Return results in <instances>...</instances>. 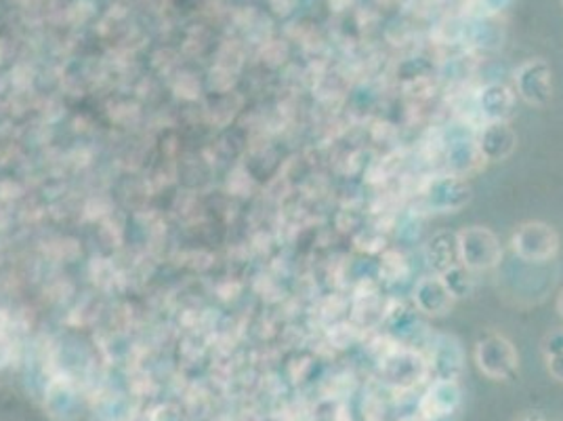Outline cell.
I'll return each mask as SVG.
<instances>
[{"label":"cell","mask_w":563,"mask_h":421,"mask_svg":"<svg viewBox=\"0 0 563 421\" xmlns=\"http://www.w3.org/2000/svg\"><path fill=\"white\" fill-rule=\"evenodd\" d=\"M562 7H563V0H562Z\"/></svg>","instance_id":"obj_19"},{"label":"cell","mask_w":563,"mask_h":421,"mask_svg":"<svg viewBox=\"0 0 563 421\" xmlns=\"http://www.w3.org/2000/svg\"><path fill=\"white\" fill-rule=\"evenodd\" d=\"M558 310H560V314H562L563 319V289L562 293H560V299H558Z\"/></svg>","instance_id":"obj_17"},{"label":"cell","mask_w":563,"mask_h":421,"mask_svg":"<svg viewBox=\"0 0 563 421\" xmlns=\"http://www.w3.org/2000/svg\"><path fill=\"white\" fill-rule=\"evenodd\" d=\"M475 146L481 161H504L513 154L517 146V135L509 127V123H486Z\"/></svg>","instance_id":"obj_9"},{"label":"cell","mask_w":563,"mask_h":421,"mask_svg":"<svg viewBox=\"0 0 563 421\" xmlns=\"http://www.w3.org/2000/svg\"><path fill=\"white\" fill-rule=\"evenodd\" d=\"M425 362L423 358L410 350H396L383 360V373L389 384L398 388H412L425 377Z\"/></svg>","instance_id":"obj_8"},{"label":"cell","mask_w":563,"mask_h":421,"mask_svg":"<svg viewBox=\"0 0 563 421\" xmlns=\"http://www.w3.org/2000/svg\"><path fill=\"white\" fill-rule=\"evenodd\" d=\"M425 260H427V265L438 276L446 274L456 263H461V260H459L456 232H450V230H439V232H436L427 240V245H425Z\"/></svg>","instance_id":"obj_11"},{"label":"cell","mask_w":563,"mask_h":421,"mask_svg":"<svg viewBox=\"0 0 563 421\" xmlns=\"http://www.w3.org/2000/svg\"><path fill=\"white\" fill-rule=\"evenodd\" d=\"M461 405V388L454 380H436L434 386L421 398L418 413L427 421L441 420L452 416Z\"/></svg>","instance_id":"obj_7"},{"label":"cell","mask_w":563,"mask_h":421,"mask_svg":"<svg viewBox=\"0 0 563 421\" xmlns=\"http://www.w3.org/2000/svg\"><path fill=\"white\" fill-rule=\"evenodd\" d=\"M555 352H563V329H555V331L547 333L545 342H542V355L545 357L555 355Z\"/></svg>","instance_id":"obj_14"},{"label":"cell","mask_w":563,"mask_h":421,"mask_svg":"<svg viewBox=\"0 0 563 421\" xmlns=\"http://www.w3.org/2000/svg\"><path fill=\"white\" fill-rule=\"evenodd\" d=\"M441 281L446 283V287L452 292V295L465 297L473 292V278H471V270H467L463 263H456L454 268H450L446 274H441Z\"/></svg>","instance_id":"obj_13"},{"label":"cell","mask_w":563,"mask_h":421,"mask_svg":"<svg viewBox=\"0 0 563 421\" xmlns=\"http://www.w3.org/2000/svg\"><path fill=\"white\" fill-rule=\"evenodd\" d=\"M459 260L471 272L492 270L502 260L499 236L484 226L463 227L456 232Z\"/></svg>","instance_id":"obj_1"},{"label":"cell","mask_w":563,"mask_h":421,"mask_svg":"<svg viewBox=\"0 0 563 421\" xmlns=\"http://www.w3.org/2000/svg\"><path fill=\"white\" fill-rule=\"evenodd\" d=\"M456 297L446 287L441 276H425L414 287V304L416 308L427 317H446L454 308Z\"/></svg>","instance_id":"obj_6"},{"label":"cell","mask_w":563,"mask_h":421,"mask_svg":"<svg viewBox=\"0 0 563 421\" xmlns=\"http://www.w3.org/2000/svg\"><path fill=\"white\" fill-rule=\"evenodd\" d=\"M545 360H547V369H549V373H551L558 382H563V352L549 355V357H545Z\"/></svg>","instance_id":"obj_15"},{"label":"cell","mask_w":563,"mask_h":421,"mask_svg":"<svg viewBox=\"0 0 563 421\" xmlns=\"http://www.w3.org/2000/svg\"><path fill=\"white\" fill-rule=\"evenodd\" d=\"M402 421H427V420H425V418H423V416H416V418H406V420H402Z\"/></svg>","instance_id":"obj_18"},{"label":"cell","mask_w":563,"mask_h":421,"mask_svg":"<svg viewBox=\"0 0 563 421\" xmlns=\"http://www.w3.org/2000/svg\"><path fill=\"white\" fill-rule=\"evenodd\" d=\"M425 202L429 209L439 213H456L471 202V184L463 175H439L434 177L425 188Z\"/></svg>","instance_id":"obj_5"},{"label":"cell","mask_w":563,"mask_h":421,"mask_svg":"<svg viewBox=\"0 0 563 421\" xmlns=\"http://www.w3.org/2000/svg\"><path fill=\"white\" fill-rule=\"evenodd\" d=\"M477 108L486 123H506L515 108V94L506 85L490 83L479 91Z\"/></svg>","instance_id":"obj_10"},{"label":"cell","mask_w":563,"mask_h":421,"mask_svg":"<svg viewBox=\"0 0 563 421\" xmlns=\"http://www.w3.org/2000/svg\"><path fill=\"white\" fill-rule=\"evenodd\" d=\"M515 91L528 106L545 108L553 99V70L542 58L526 60L515 70Z\"/></svg>","instance_id":"obj_4"},{"label":"cell","mask_w":563,"mask_h":421,"mask_svg":"<svg viewBox=\"0 0 563 421\" xmlns=\"http://www.w3.org/2000/svg\"><path fill=\"white\" fill-rule=\"evenodd\" d=\"M434 371L438 380H459L463 371V348L454 337H441L434 352Z\"/></svg>","instance_id":"obj_12"},{"label":"cell","mask_w":563,"mask_h":421,"mask_svg":"<svg viewBox=\"0 0 563 421\" xmlns=\"http://www.w3.org/2000/svg\"><path fill=\"white\" fill-rule=\"evenodd\" d=\"M477 369L495 382L511 380L520 369V355L515 346L504 335H488L475 346Z\"/></svg>","instance_id":"obj_2"},{"label":"cell","mask_w":563,"mask_h":421,"mask_svg":"<svg viewBox=\"0 0 563 421\" xmlns=\"http://www.w3.org/2000/svg\"><path fill=\"white\" fill-rule=\"evenodd\" d=\"M513 253L524 261H551L560 253V234L545 222H526L511 238Z\"/></svg>","instance_id":"obj_3"},{"label":"cell","mask_w":563,"mask_h":421,"mask_svg":"<svg viewBox=\"0 0 563 421\" xmlns=\"http://www.w3.org/2000/svg\"><path fill=\"white\" fill-rule=\"evenodd\" d=\"M517 421H547V418L545 416H540V413H524V416H520L517 418Z\"/></svg>","instance_id":"obj_16"}]
</instances>
